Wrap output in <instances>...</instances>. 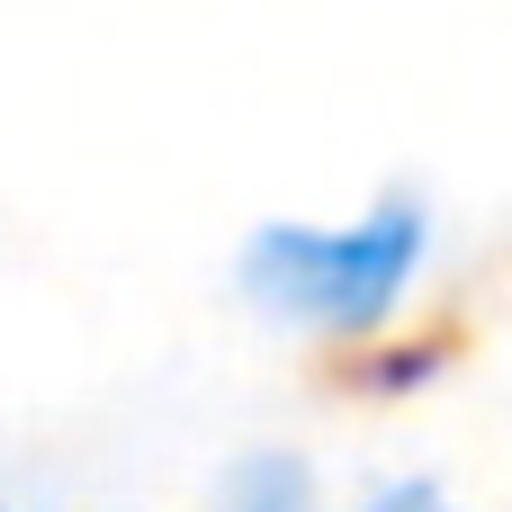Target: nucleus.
<instances>
[{"mask_svg":"<svg viewBox=\"0 0 512 512\" xmlns=\"http://www.w3.org/2000/svg\"><path fill=\"white\" fill-rule=\"evenodd\" d=\"M432 252V216L414 198H378L342 225H261L234 261L252 315L306 342H378Z\"/></svg>","mask_w":512,"mask_h":512,"instance_id":"obj_1","label":"nucleus"},{"mask_svg":"<svg viewBox=\"0 0 512 512\" xmlns=\"http://www.w3.org/2000/svg\"><path fill=\"white\" fill-rule=\"evenodd\" d=\"M216 512H315V477H306V459L261 450V459H243V468L225 477Z\"/></svg>","mask_w":512,"mask_h":512,"instance_id":"obj_2","label":"nucleus"},{"mask_svg":"<svg viewBox=\"0 0 512 512\" xmlns=\"http://www.w3.org/2000/svg\"><path fill=\"white\" fill-rule=\"evenodd\" d=\"M369 512H441V495H432V486H396L387 504H369Z\"/></svg>","mask_w":512,"mask_h":512,"instance_id":"obj_3","label":"nucleus"},{"mask_svg":"<svg viewBox=\"0 0 512 512\" xmlns=\"http://www.w3.org/2000/svg\"><path fill=\"white\" fill-rule=\"evenodd\" d=\"M0 512H18V504H9V495H0Z\"/></svg>","mask_w":512,"mask_h":512,"instance_id":"obj_4","label":"nucleus"}]
</instances>
